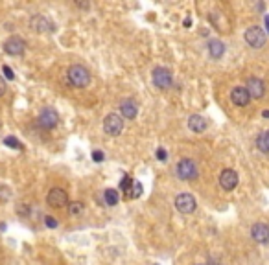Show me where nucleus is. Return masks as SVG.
I'll list each match as a JSON object with an SVG mask.
<instances>
[{"label": "nucleus", "mask_w": 269, "mask_h": 265, "mask_svg": "<svg viewBox=\"0 0 269 265\" xmlns=\"http://www.w3.org/2000/svg\"><path fill=\"white\" fill-rule=\"evenodd\" d=\"M67 78H68V83L76 88H85L90 83V72L83 64H72L67 70Z\"/></svg>", "instance_id": "nucleus-1"}, {"label": "nucleus", "mask_w": 269, "mask_h": 265, "mask_svg": "<svg viewBox=\"0 0 269 265\" xmlns=\"http://www.w3.org/2000/svg\"><path fill=\"white\" fill-rule=\"evenodd\" d=\"M175 173H177V177L181 181H194L199 175L198 164L192 159H181V161L177 162V166H175Z\"/></svg>", "instance_id": "nucleus-2"}, {"label": "nucleus", "mask_w": 269, "mask_h": 265, "mask_svg": "<svg viewBox=\"0 0 269 265\" xmlns=\"http://www.w3.org/2000/svg\"><path fill=\"white\" fill-rule=\"evenodd\" d=\"M151 80H153V85L160 90H168V88L172 87V83H174V76L172 72L164 68V66H157V68H153V72H151Z\"/></svg>", "instance_id": "nucleus-3"}, {"label": "nucleus", "mask_w": 269, "mask_h": 265, "mask_svg": "<svg viewBox=\"0 0 269 265\" xmlns=\"http://www.w3.org/2000/svg\"><path fill=\"white\" fill-rule=\"evenodd\" d=\"M246 42L251 46V48H264V44H266V32L262 30L260 26H251V28H247L246 30Z\"/></svg>", "instance_id": "nucleus-4"}, {"label": "nucleus", "mask_w": 269, "mask_h": 265, "mask_svg": "<svg viewBox=\"0 0 269 265\" xmlns=\"http://www.w3.org/2000/svg\"><path fill=\"white\" fill-rule=\"evenodd\" d=\"M103 131H105L107 135H111V137H118L120 133L124 131V120H122V116L116 113L107 114L105 120H103Z\"/></svg>", "instance_id": "nucleus-5"}, {"label": "nucleus", "mask_w": 269, "mask_h": 265, "mask_svg": "<svg viewBox=\"0 0 269 265\" xmlns=\"http://www.w3.org/2000/svg\"><path fill=\"white\" fill-rule=\"evenodd\" d=\"M46 203L52 208H65L68 204V195L61 188H52L46 195Z\"/></svg>", "instance_id": "nucleus-6"}, {"label": "nucleus", "mask_w": 269, "mask_h": 265, "mask_svg": "<svg viewBox=\"0 0 269 265\" xmlns=\"http://www.w3.org/2000/svg\"><path fill=\"white\" fill-rule=\"evenodd\" d=\"M57 122H59V114H57L56 109H43L39 114V118H37V123H39L43 129H54L57 125Z\"/></svg>", "instance_id": "nucleus-7"}, {"label": "nucleus", "mask_w": 269, "mask_h": 265, "mask_svg": "<svg viewBox=\"0 0 269 265\" xmlns=\"http://www.w3.org/2000/svg\"><path fill=\"white\" fill-rule=\"evenodd\" d=\"M24 50H26V42L19 35H13V37L6 39V42H4V52L8 56H22Z\"/></svg>", "instance_id": "nucleus-8"}, {"label": "nucleus", "mask_w": 269, "mask_h": 265, "mask_svg": "<svg viewBox=\"0 0 269 265\" xmlns=\"http://www.w3.org/2000/svg\"><path fill=\"white\" fill-rule=\"evenodd\" d=\"M196 206H198V203H196V199L192 197L190 193H179L175 197V208L179 210L181 214H192L196 210Z\"/></svg>", "instance_id": "nucleus-9"}, {"label": "nucleus", "mask_w": 269, "mask_h": 265, "mask_svg": "<svg viewBox=\"0 0 269 265\" xmlns=\"http://www.w3.org/2000/svg\"><path fill=\"white\" fill-rule=\"evenodd\" d=\"M220 184H222V188L225 190V192L234 190V188L238 186V173L230 168L223 169L222 175H220Z\"/></svg>", "instance_id": "nucleus-10"}, {"label": "nucleus", "mask_w": 269, "mask_h": 265, "mask_svg": "<svg viewBox=\"0 0 269 265\" xmlns=\"http://www.w3.org/2000/svg\"><path fill=\"white\" fill-rule=\"evenodd\" d=\"M230 102L236 107H247L251 102V96H249L246 87H234L230 90Z\"/></svg>", "instance_id": "nucleus-11"}, {"label": "nucleus", "mask_w": 269, "mask_h": 265, "mask_svg": "<svg viewBox=\"0 0 269 265\" xmlns=\"http://www.w3.org/2000/svg\"><path fill=\"white\" fill-rule=\"evenodd\" d=\"M246 88L247 92H249V96L256 98V100H260V98L266 94V85H264V81H262L260 78H249Z\"/></svg>", "instance_id": "nucleus-12"}, {"label": "nucleus", "mask_w": 269, "mask_h": 265, "mask_svg": "<svg viewBox=\"0 0 269 265\" xmlns=\"http://www.w3.org/2000/svg\"><path fill=\"white\" fill-rule=\"evenodd\" d=\"M120 114H122V118H126V120H134L136 114H138V105H136V102L131 100V98L124 100V102L120 103Z\"/></svg>", "instance_id": "nucleus-13"}, {"label": "nucleus", "mask_w": 269, "mask_h": 265, "mask_svg": "<svg viewBox=\"0 0 269 265\" xmlns=\"http://www.w3.org/2000/svg\"><path fill=\"white\" fill-rule=\"evenodd\" d=\"M30 26L39 33L54 32V24H52L45 15H33L32 19H30Z\"/></svg>", "instance_id": "nucleus-14"}, {"label": "nucleus", "mask_w": 269, "mask_h": 265, "mask_svg": "<svg viewBox=\"0 0 269 265\" xmlns=\"http://www.w3.org/2000/svg\"><path fill=\"white\" fill-rule=\"evenodd\" d=\"M251 236L258 243H269V226L266 223H256L251 228Z\"/></svg>", "instance_id": "nucleus-15"}, {"label": "nucleus", "mask_w": 269, "mask_h": 265, "mask_svg": "<svg viewBox=\"0 0 269 265\" xmlns=\"http://www.w3.org/2000/svg\"><path fill=\"white\" fill-rule=\"evenodd\" d=\"M188 127H190V131H194V133H203V131H206V127H208V122H206L205 116L194 114V116L188 118Z\"/></svg>", "instance_id": "nucleus-16"}, {"label": "nucleus", "mask_w": 269, "mask_h": 265, "mask_svg": "<svg viewBox=\"0 0 269 265\" xmlns=\"http://www.w3.org/2000/svg\"><path fill=\"white\" fill-rule=\"evenodd\" d=\"M206 48H208V54H210L212 59H220V57H223V54H225V44L218 39L208 41V46H206Z\"/></svg>", "instance_id": "nucleus-17"}, {"label": "nucleus", "mask_w": 269, "mask_h": 265, "mask_svg": "<svg viewBox=\"0 0 269 265\" xmlns=\"http://www.w3.org/2000/svg\"><path fill=\"white\" fill-rule=\"evenodd\" d=\"M256 149L264 155H269V131H262L256 138Z\"/></svg>", "instance_id": "nucleus-18"}, {"label": "nucleus", "mask_w": 269, "mask_h": 265, "mask_svg": "<svg viewBox=\"0 0 269 265\" xmlns=\"http://www.w3.org/2000/svg\"><path fill=\"white\" fill-rule=\"evenodd\" d=\"M103 199H105V204H107V206H114V204H118L120 195H118L116 190L109 188V190H105V192H103Z\"/></svg>", "instance_id": "nucleus-19"}, {"label": "nucleus", "mask_w": 269, "mask_h": 265, "mask_svg": "<svg viewBox=\"0 0 269 265\" xmlns=\"http://www.w3.org/2000/svg\"><path fill=\"white\" fill-rule=\"evenodd\" d=\"M120 190L126 193L127 197H131V190H133V179L129 175H124L122 183H120Z\"/></svg>", "instance_id": "nucleus-20"}, {"label": "nucleus", "mask_w": 269, "mask_h": 265, "mask_svg": "<svg viewBox=\"0 0 269 265\" xmlns=\"http://www.w3.org/2000/svg\"><path fill=\"white\" fill-rule=\"evenodd\" d=\"M4 144L9 145V147H13V149H22V144H21L15 137H6L4 138Z\"/></svg>", "instance_id": "nucleus-21"}, {"label": "nucleus", "mask_w": 269, "mask_h": 265, "mask_svg": "<svg viewBox=\"0 0 269 265\" xmlns=\"http://www.w3.org/2000/svg\"><path fill=\"white\" fill-rule=\"evenodd\" d=\"M68 212H70L72 216H78V214H81V212H83V204H81V203H70V204H68Z\"/></svg>", "instance_id": "nucleus-22"}, {"label": "nucleus", "mask_w": 269, "mask_h": 265, "mask_svg": "<svg viewBox=\"0 0 269 265\" xmlns=\"http://www.w3.org/2000/svg\"><path fill=\"white\" fill-rule=\"evenodd\" d=\"M140 195H142V184H140V183H133L131 197H140Z\"/></svg>", "instance_id": "nucleus-23"}, {"label": "nucleus", "mask_w": 269, "mask_h": 265, "mask_svg": "<svg viewBox=\"0 0 269 265\" xmlns=\"http://www.w3.org/2000/svg\"><path fill=\"white\" fill-rule=\"evenodd\" d=\"M45 223H46L48 228H56V226H57V219H56V217H52V216H46V217H45Z\"/></svg>", "instance_id": "nucleus-24"}, {"label": "nucleus", "mask_w": 269, "mask_h": 265, "mask_svg": "<svg viewBox=\"0 0 269 265\" xmlns=\"http://www.w3.org/2000/svg\"><path fill=\"white\" fill-rule=\"evenodd\" d=\"M103 159H105V155H103L102 151H98V149L92 151V161L94 162H103Z\"/></svg>", "instance_id": "nucleus-25"}, {"label": "nucleus", "mask_w": 269, "mask_h": 265, "mask_svg": "<svg viewBox=\"0 0 269 265\" xmlns=\"http://www.w3.org/2000/svg\"><path fill=\"white\" fill-rule=\"evenodd\" d=\"M157 159H158V161H160V162H164V161H166V159H168V153L164 151L162 147H158V149H157Z\"/></svg>", "instance_id": "nucleus-26"}, {"label": "nucleus", "mask_w": 269, "mask_h": 265, "mask_svg": "<svg viewBox=\"0 0 269 265\" xmlns=\"http://www.w3.org/2000/svg\"><path fill=\"white\" fill-rule=\"evenodd\" d=\"M2 70H4V74H6V78H8V80H13V78H15V74H13V70L9 68L8 64H4V66H2Z\"/></svg>", "instance_id": "nucleus-27"}, {"label": "nucleus", "mask_w": 269, "mask_h": 265, "mask_svg": "<svg viewBox=\"0 0 269 265\" xmlns=\"http://www.w3.org/2000/svg\"><path fill=\"white\" fill-rule=\"evenodd\" d=\"M6 81H4V78H2V76H0V96H4V94H6Z\"/></svg>", "instance_id": "nucleus-28"}, {"label": "nucleus", "mask_w": 269, "mask_h": 265, "mask_svg": "<svg viewBox=\"0 0 269 265\" xmlns=\"http://www.w3.org/2000/svg\"><path fill=\"white\" fill-rule=\"evenodd\" d=\"M266 30H268L269 33V15H266Z\"/></svg>", "instance_id": "nucleus-29"}, {"label": "nucleus", "mask_w": 269, "mask_h": 265, "mask_svg": "<svg viewBox=\"0 0 269 265\" xmlns=\"http://www.w3.org/2000/svg\"><path fill=\"white\" fill-rule=\"evenodd\" d=\"M262 116H264V118H269V111H264V113H262Z\"/></svg>", "instance_id": "nucleus-30"}]
</instances>
